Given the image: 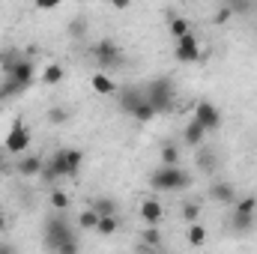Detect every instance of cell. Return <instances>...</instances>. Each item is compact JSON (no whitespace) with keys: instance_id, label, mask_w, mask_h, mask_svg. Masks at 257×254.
<instances>
[{"instance_id":"cell-1","label":"cell","mask_w":257,"mask_h":254,"mask_svg":"<svg viewBox=\"0 0 257 254\" xmlns=\"http://www.w3.org/2000/svg\"><path fill=\"white\" fill-rule=\"evenodd\" d=\"M150 186L156 191H183L192 186V177L180 168V165H162L159 171H153Z\"/></svg>"},{"instance_id":"cell-2","label":"cell","mask_w":257,"mask_h":254,"mask_svg":"<svg viewBox=\"0 0 257 254\" xmlns=\"http://www.w3.org/2000/svg\"><path fill=\"white\" fill-rule=\"evenodd\" d=\"M45 248L57 251V254L78 251V242H75V236H72V230H69V224L63 218H51L45 224Z\"/></svg>"},{"instance_id":"cell-3","label":"cell","mask_w":257,"mask_h":254,"mask_svg":"<svg viewBox=\"0 0 257 254\" xmlns=\"http://www.w3.org/2000/svg\"><path fill=\"white\" fill-rule=\"evenodd\" d=\"M144 96H147V102L153 105L156 114H171L174 111V84H171V78H153L144 87Z\"/></svg>"},{"instance_id":"cell-4","label":"cell","mask_w":257,"mask_h":254,"mask_svg":"<svg viewBox=\"0 0 257 254\" xmlns=\"http://www.w3.org/2000/svg\"><path fill=\"white\" fill-rule=\"evenodd\" d=\"M30 141H33V135H30L27 123L24 120H15L12 129H9V135H6V153L9 156H24L30 150Z\"/></svg>"},{"instance_id":"cell-5","label":"cell","mask_w":257,"mask_h":254,"mask_svg":"<svg viewBox=\"0 0 257 254\" xmlns=\"http://www.w3.org/2000/svg\"><path fill=\"white\" fill-rule=\"evenodd\" d=\"M93 57H96V63L102 66V72H114V69L123 66V54H120V48H117L111 39L96 42V45H93Z\"/></svg>"},{"instance_id":"cell-6","label":"cell","mask_w":257,"mask_h":254,"mask_svg":"<svg viewBox=\"0 0 257 254\" xmlns=\"http://www.w3.org/2000/svg\"><path fill=\"white\" fill-rule=\"evenodd\" d=\"M174 57H177V63H186V66L197 63V60L203 57V54H200V42H197V36H194L192 30H189L186 36L177 39V45H174Z\"/></svg>"},{"instance_id":"cell-7","label":"cell","mask_w":257,"mask_h":254,"mask_svg":"<svg viewBox=\"0 0 257 254\" xmlns=\"http://www.w3.org/2000/svg\"><path fill=\"white\" fill-rule=\"evenodd\" d=\"M194 120L206 129V132H215V129L221 126V111L212 102H197L194 105Z\"/></svg>"},{"instance_id":"cell-8","label":"cell","mask_w":257,"mask_h":254,"mask_svg":"<svg viewBox=\"0 0 257 254\" xmlns=\"http://www.w3.org/2000/svg\"><path fill=\"white\" fill-rule=\"evenodd\" d=\"M6 78H15V81L27 90V87H33V81H36V63H33V60H27V57H21L18 66H15Z\"/></svg>"},{"instance_id":"cell-9","label":"cell","mask_w":257,"mask_h":254,"mask_svg":"<svg viewBox=\"0 0 257 254\" xmlns=\"http://www.w3.org/2000/svg\"><path fill=\"white\" fill-rule=\"evenodd\" d=\"M209 197H212L215 203L233 206V200H236V189H233V183H227V180H215V183H209Z\"/></svg>"},{"instance_id":"cell-10","label":"cell","mask_w":257,"mask_h":254,"mask_svg":"<svg viewBox=\"0 0 257 254\" xmlns=\"http://www.w3.org/2000/svg\"><path fill=\"white\" fill-rule=\"evenodd\" d=\"M42 168H45V159H39V156H24V159H18V174L27 177V180L42 177Z\"/></svg>"},{"instance_id":"cell-11","label":"cell","mask_w":257,"mask_h":254,"mask_svg":"<svg viewBox=\"0 0 257 254\" xmlns=\"http://www.w3.org/2000/svg\"><path fill=\"white\" fill-rule=\"evenodd\" d=\"M90 87H93L99 96H114V93H117V84H114V78H111L108 72H96V75L90 78Z\"/></svg>"},{"instance_id":"cell-12","label":"cell","mask_w":257,"mask_h":254,"mask_svg":"<svg viewBox=\"0 0 257 254\" xmlns=\"http://www.w3.org/2000/svg\"><path fill=\"white\" fill-rule=\"evenodd\" d=\"M203 138H206V129L200 126L197 120H192L189 126L183 129V141H186L189 147H194V150H197V147H203Z\"/></svg>"},{"instance_id":"cell-13","label":"cell","mask_w":257,"mask_h":254,"mask_svg":"<svg viewBox=\"0 0 257 254\" xmlns=\"http://www.w3.org/2000/svg\"><path fill=\"white\" fill-rule=\"evenodd\" d=\"M162 215H165V209H162L159 200H144V203H141V218H144L147 224H159Z\"/></svg>"},{"instance_id":"cell-14","label":"cell","mask_w":257,"mask_h":254,"mask_svg":"<svg viewBox=\"0 0 257 254\" xmlns=\"http://www.w3.org/2000/svg\"><path fill=\"white\" fill-rule=\"evenodd\" d=\"M141 99H144V90H138V87H126V90L120 93V108H123L126 114H132V111L138 108Z\"/></svg>"},{"instance_id":"cell-15","label":"cell","mask_w":257,"mask_h":254,"mask_svg":"<svg viewBox=\"0 0 257 254\" xmlns=\"http://www.w3.org/2000/svg\"><path fill=\"white\" fill-rule=\"evenodd\" d=\"M230 227H233L236 233H248V230L254 227V212H239V209H233Z\"/></svg>"},{"instance_id":"cell-16","label":"cell","mask_w":257,"mask_h":254,"mask_svg":"<svg viewBox=\"0 0 257 254\" xmlns=\"http://www.w3.org/2000/svg\"><path fill=\"white\" fill-rule=\"evenodd\" d=\"M63 156H66V165H69V180H72V177H78V174H81V165H84L81 150H69V147H66Z\"/></svg>"},{"instance_id":"cell-17","label":"cell","mask_w":257,"mask_h":254,"mask_svg":"<svg viewBox=\"0 0 257 254\" xmlns=\"http://www.w3.org/2000/svg\"><path fill=\"white\" fill-rule=\"evenodd\" d=\"M63 81V66L60 63H48L45 66V72H42V84L45 87H57Z\"/></svg>"},{"instance_id":"cell-18","label":"cell","mask_w":257,"mask_h":254,"mask_svg":"<svg viewBox=\"0 0 257 254\" xmlns=\"http://www.w3.org/2000/svg\"><path fill=\"white\" fill-rule=\"evenodd\" d=\"M128 117H135L138 123H150V120H153V117H159V114L153 111V105H150V102H147V96H144V99L138 102V108H135Z\"/></svg>"},{"instance_id":"cell-19","label":"cell","mask_w":257,"mask_h":254,"mask_svg":"<svg viewBox=\"0 0 257 254\" xmlns=\"http://www.w3.org/2000/svg\"><path fill=\"white\" fill-rule=\"evenodd\" d=\"M120 230V221H117V212L114 215H99V224H96V233H105V236H111V233H117Z\"/></svg>"},{"instance_id":"cell-20","label":"cell","mask_w":257,"mask_h":254,"mask_svg":"<svg viewBox=\"0 0 257 254\" xmlns=\"http://www.w3.org/2000/svg\"><path fill=\"white\" fill-rule=\"evenodd\" d=\"M156 227H159V224H147V230L141 233V236H144L141 248H162V233H159Z\"/></svg>"},{"instance_id":"cell-21","label":"cell","mask_w":257,"mask_h":254,"mask_svg":"<svg viewBox=\"0 0 257 254\" xmlns=\"http://www.w3.org/2000/svg\"><path fill=\"white\" fill-rule=\"evenodd\" d=\"M186 236H189V245L197 248V245H203V242H206V227H203L200 221H192V224H189V230H186Z\"/></svg>"},{"instance_id":"cell-22","label":"cell","mask_w":257,"mask_h":254,"mask_svg":"<svg viewBox=\"0 0 257 254\" xmlns=\"http://www.w3.org/2000/svg\"><path fill=\"white\" fill-rule=\"evenodd\" d=\"M78 224H81V230H96V224H99V212H96L93 206H87V209L81 212Z\"/></svg>"},{"instance_id":"cell-23","label":"cell","mask_w":257,"mask_h":254,"mask_svg":"<svg viewBox=\"0 0 257 254\" xmlns=\"http://www.w3.org/2000/svg\"><path fill=\"white\" fill-rule=\"evenodd\" d=\"M90 206H93V209H96L99 215H114V212H117V203H114L111 197H96V200H93Z\"/></svg>"},{"instance_id":"cell-24","label":"cell","mask_w":257,"mask_h":254,"mask_svg":"<svg viewBox=\"0 0 257 254\" xmlns=\"http://www.w3.org/2000/svg\"><path fill=\"white\" fill-rule=\"evenodd\" d=\"M18 60H21L18 51H3V54H0V69H3V75H9V72L18 66Z\"/></svg>"},{"instance_id":"cell-25","label":"cell","mask_w":257,"mask_h":254,"mask_svg":"<svg viewBox=\"0 0 257 254\" xmlns=\"http://www.w3.org/2000/svg\"><path fill=\"white\" fill-rule=\"evenodd\" d=\"M162 165H180V150L174 144H165L162 147Z\"/></svg>"},{"instance_id":"cell-26","label":"cell","mask_w":257,"mask_h":254,"mask_svg":"<svg viewBox=\"0 0 257 254\" xmlns=\"http://www.w3.org/2000/svg\"><path fill=\"white\" fill-rule=\"evenodd\" d=\"M233 209H239V212H254L257 209V197L254 194H248V197H236V200H233Z\"/></svg>"},{"instance_id":"cell-27","label":"cell","mask_w":257,"mask_h":254,"mask_svg":"<svg viewBox=\"0 0 257 254\" xmlns=\"http://www.w3.org/2000/svg\"><path fill=\"white\" fill-rule=\"evenodd\" d=\"M168 27H171V36H174V39H180V36L189 33V21H186V18H171Z\"/></svg>"},{"instance_id":"cell-28","label":"cell","mask_w":257,"mask_h":254,"mask_svg":"<svg viewBox=\"0 0 257 254\" xmlns=\"http://www.w3.org/2000/svg\"><path fill=\"white\" fill-rule=\"evenodd\" d=\"M183 218L192 224V221H200V206L194 203V200H189V203H183Z\"/></svg>"},{"instance_id":"cell-29","label":"cell","mask_w":257,"mask_h":254,"mask_svg":"<svg viewBox=\"0 0 257 254\" xmlns=\"http://www.w3.org/2000/svg\"><path fill=\"white\" fill-rule=\"evenodd\" d=\"M66 120H69L66 108H51V111H48V123H51V126H60V123H66Z\"/></svg>"},{"instance_id":"cell-30","label":"cell","mask_w":257,"mask_h":254,"mask_svg":"<svg viewBox=\"0 0 257 254\" xmlns=\"http://www.w3.org/2000/svg\"><path fill=\"white\" fill-rule=\"evenodd\" d=\"M51 206L66 209V206H69V194H66V191H60V189H54V191H51Z\"/></svg>"},{"instance_id":"cell-31","label":"cell","mask_w":257,"mask_h":254,"mask_svg":"<svg viewBox=\"0 0 257 254\" xmlns=\"http://www.w3.org/2000/svg\"><path fill=\"white\" fill-rule=\"evenodd\" d=\"M230 18H233V9H230V3H224V6L215 12V24H227Z\"/></svg>"},{"instance_id":"cell-32","label":"cell","mask_w":257,"mask_h":254,"mask_svg":"<svg viewBox=\"0 0 257 254\" xmlns=\"http://www.w3.org/2000/svg\"><path fill=\"white\" fill-rule=\"evenodd\" d=\"M33 6H36L39 12H51V9L60 6V0H33Z\"/></svg>"},{"instance_id":"cell-33","label":"cell","mask_w":257,"mask_h":254,"mask_svg":"<svg viewBox=\"0 0 257 254\" xmlns=\"http://www.w3.org/2000/svg\"><path fill=\"white\" fill-rule=\"evenodd\" d=\"M69 30H72V36H78V33H81V36H84V30H87V24H84V18H75V21H72V27H69Z\"/></svg>"},{"instance_id":"cell-34","label":"cell","mask_w":257,"mask_h":254,"mask_svg":"<svg viewBox=\"0 0 257 254\" xmlns=\"http://www.w3.org/2000/svg\"><path fill=\"white\" fill-rule=\"evenodd\" d=\"M108 3H111L114 9H128V3H132V0H108Z\"/></svg>"},{"instance_id":"cell-35","label":"cell","mask_w":257,"mask_h":254,"mask_svg":"<svg viewBox=\"0 0 257 254\" xmlns=\"http://www.w3.org/2000/svg\"><path fill=\"white\" fill-rule=\"evenodd\" d=\"M3 230H6V215L0 212V233H3Z\"/></svg>"},{"instance_id":"cell-36","label":"cell","mask_w":257,"mask_h":254,"mask_svg":"<svg viewBox=\"0 0 257 254\" xmlns=\"http://www.w3.org/2000/svg\"><path fill=\"white\" fill-rule=\"evenodd\" d=\"M6 171V159H3V153H0V174Z\"/></svg>"},{"instance_id":"cell-37","label":"cell","mask_w":257,"mask_h":254,"mask_svg":"<svg viewBox=\"0 0 257 254\" xmlns=\"http://www.w3.org/2000/svg\"><path fill=\"white\" fill-rule=\"evenodd\" d=\"M105 3H108V0H105Z\"/></svg>"}]
</instances>
